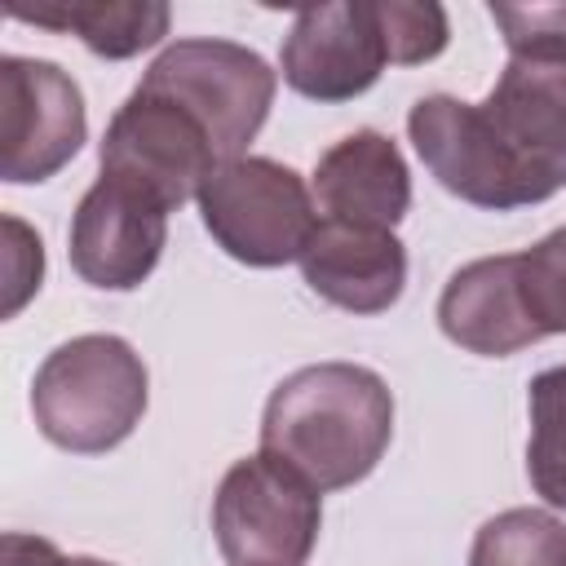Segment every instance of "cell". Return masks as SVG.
Here are the masks:
<instances>
[{
  "label": "cell",
  "mask_w": 566,
  "mask_h": 566,
  "mask_svg": "<svg viewBox=\"0 0 566 566\" xmlns=\"http://www.w3.org/2000/svg\"><path fill=\"white\" fill-rule=\"evenodd\" d=\"M389 62L376 0L310 4L292 18L279 49L283 84L310 102H349L367 93Z\"/></svg>",
  "instance_id": "obj_10"
},
{
  "label": "cell",
  "mask_w": 566,
  "mask_h": 566,
  "mask_svg": "<svg viewBox=\"0 0 566 566\" xmlns=\"http://www.w3.org/2000/svg\"><path fill=\"white\" fill-rule=\"evenodd\" d=\"M526 407H531V442H526L531 486L544 504L566 513V363L531 380Z\"/></svg>",
  "instance_id": "obj_17"
},
{
  "label": "cell",
  "mask_w": 566,
  "mask_h": 566,
  "mask_svg": "<svg viewBox=\"0 0 566 566\" xmlns=\"http://www.w3.org/2000/svg\"><path fill=\"white\" fill-rule=\"evenodd\" d=\"M301 274L336 310L385 314L407 287V248L394 230L323 217L301 248Z\"/></svg>",
  "instance_id": "obj_12"
},
{
  "label": "cell",
  "mask_w": 566,
  "mask_h": 566,
  "mask_svg": "<svg viewBox=\"0 0 566 566\" xmlns=\"http://www.w3.org/2000/svg\"><path fill=\"white\" fill-rule=\"evenodd\" d=\"M4 234H9V301H4V314H18L27 305V296L40 292V279H44V243L18 217H4Z\"/></svg>",
  "instance_id": "obj_21"
},
{
  "label": "cell",
  "mask_w": 566,
  "mask_h": 566,
  "mask_svg": "<svg viewBox=\"0 0 566 566\" xmlns=\"http://www.w3.org/2000/svg\"><path fill=\"white\" fill-rule=\"evenodd\" d=\"M438 327L451 345L482 354V358H509V354L544 340V332L535 327L526 296H522L517 252L478 256V261L460 265L438 296Z\"/></svg>",
  "instance_id": "obj_13"
},
{
  "label": "cell",
  "mask_w": 566,
  "mask_h": 566,
  "mask_svg": "<svg viewBox=\"0 0 566 566\" xmlns=\"http://www.w3.org/2000/svg\"><path fill=\"white\" fill-rule=\"evenodd\" d=\"M376 22L394 66L433 62L451 40L447 9L438 0H376Z\"/></svg>",
  "instance_id": "obj_18"
},
{
  "label": "cell",
  "mask_w": 566,
  "mask_h": 566,
  "mask_svg": "<svg viewBox=\"0 0 566 566\" xmlns=\"http://www.w3.org/2000/svg\"><path fill=\"white\" fill-rule=\"evenodd\" d=\"M478 115L522 177L531 203H544L566 186V57H509L491 93L478 102Z\"/></svg>",
  "instance_id": "obj_6"
},
{
  "label": "cell",
  "mask_w": 566,
  "mask_h": 566,
  "mask_svg": "<svg viewBox=\"0 0 566 566\" xmlns=\"http://www.w3.org/2000/svg\"><path fill=\"white\" fill-rule=\"evenodd\" d=\"M142 93L168 97L199 119L217 159L248 155V142L261 133L279 75L270 62L234 40H172L137 80Z\"/></svg>",
  "instance_id": "obj_4"
},
{
  "label": "cell",
  "mask_w": 566,
  "mask_h": 566,
  "mask_svg": "<svg viewBox=\"0 0 566 566\" xmlns=\"http://www.w3.org/2000/svg\"><path fill=\"white\" fill-rule=\"evenodd\" d=\"M66 562L71 557H62L40 535H22V531H9L4 535V566H66Z\"/></svg>",
  "instance_id": "obj_22"
},
{
  "label": "cell",
  "mask_w": 566,
  "mask_h": 566,
  "mask_svg": "<svg viewBox=\"0 0 566 566\" xmlns=\"http://www.w3.org/2000/svg\"><path fill=\"white\" fill-rule=\"evenodd\" d=\"M97 164L102 177H119L155 195L168 212H177L186 199L199 195L203 177L221 159L190 111H181L168 97L133 88L102 133Z\"/></svg>",
  "instance_id": "obj_7"
},
{
  "label": "cell",
  "mask_w": 566,
  "mask_h": 566,
  "mask_svg": "<svg viewBox=\"0 0 566 566\" xmlns=\"http://www.w3.org/2000/svg\"><path fill=\"white\" fill-rule=\"evenodd\" d=\"M88 137L80 84L44 57H0V177L13 186L49 181Z\"/></svg>",
  "instance_id": "obj_8"
},
{
  "label": "cell",
  "mask_w": 566,
  "mask_h": 566,
  "mask_svg": "<svg viewBox=\"0 0 566 566\" xmlns=\"http://www.w3.org/2000/svg\"><path fill=\"white\" fill-rule=\"evenodd\" d=\"M150 376L142 354L111 332L62 340L31 380V416L40 433L75 455L119 447L146 416Z\"/></svg>",
  "instance_id": "obj_2"
},
{
  "label": "cell",
  "mask_w": 566,
  "mask_h": 566,
  "mask_svg": "<svg viewBox=\"0 0 566 566\" xmlns=\"http://www.w3.org/2000/svg\"><path fill=\"white\" fill-rule=\"evenodd\" d=\"M66 566H115V562H102V557H71Z\"/></svg>",
  "instance_id": "obj_23"
},
{
  "label": "cell",
  "mask_w": 566,
  "mask_h": 566,
  "mask_svg": "<svg viewBox=\"0 0 566 566\" xmlns=\"http://www.w3.org/2000/svg\"><path fill=\"white\" fill-rule=\"evenodd\" d=\"M168 243V208L119 181L97 177L71 212L66 252L71 270L102 292H133L150 279Z\"/></svg>",
  "instance_id": "obj_9"
},
{
  "label": "cell",
  "mask_w": 566,
  "mask_h": 566,
  "mask_svg": "<svg viewBox=\"0 0 566 566\" xmlns=\"http://www.w3.org/2000/svg\"><path fill=\"white\" fill-rule=\"evenodd\" d=\"M517 274H522V296L544 336L566 332V226L517 252Z\"/></svg>",
  "instance_id": "obj_19"
},
{
  "label": "cell",
  "mask_w": 566,
  "mask_h": 566,
  "mask_svg": "<svg viewBox=\"0 0 566 566\" xmlns=\"http://www.w3.org/2000/svg\"><path fill=\"white\" fill-rule=\"evenodd\" d=\"M314 203L327 221L394 230L411 208V172L398 142L376 128L340 137L314 168Z\"/></svg>",
  "instance_id": "obj_14"
},
{
  "label": "cell",
  "mask_w": 566,
  "mask_h": 566,
  "mask_svg": "<svg viewBox=\"0 0 566 566\" xmlns=\"http://www.w3.org/2000/svg\"><path fill=\"white\" fill-rule=\"evenodd\" d=\"M491 18L509 44V57L517 53L566 57V4H491Z\"/></svg>",
  "instance_id": "obj_20"
},
{
  "label": "cell",
  "mask_w": 566,
  "mask_h": 566,
  "mask_svg": "<svg viewBox=\"0 0 566 566\" xmlns=\"http://www.w3.org/2000/svg\"><path fill=\"white\" fill-rule=\"evenodd\" d=\"M9 18L80 35V44L97 57L124 62L168 35L164 0H44V4H9Z\"/></svg>",
  "instance_id": "obj_15"
},
{
  "label": "cell",
  "mask_w": 566,
  "mask_h": 566,
  "mask_svg": "<svg viewBox=\"0 0 566 566\" xmlns=\"http://www.w3.org/2000/svg\"><path fill=\"white\" fill-rule=\"evenodd\" d=\"M394 438V394L363 363H314L274 385L261 411V451L314 491L363 482Z\"/></svg>",
  "instance_id": "obj_1"
},
{
  "label": "cell",
  "mask_w": 566,
  "mask_h": 566,
  "mask_svg": "<svg viewBox=\"0 0 566 566\" xmlns=\"http://www.w3.org/2000/svg\"><path fill=\"white\" fill-rule=\"evenodd\" d=\"M469 566H566V522L548 509H504L478 526Z\"/></svg>",
  "instance_id": "obj_16"
},
{
  "label": "cell",
  "mask_w": 566,
  "mask_h": 566,
  "mask_svg": "<svg viewBox=\"0 0 566 566\" xmlns=\"http://www.w3.org/2000/svg\"><path fill=\"white\" fill-rule=\"evenodd\" d=\"M407 133H411V146L424 159V168L455 199H464L473 208H491V212L531 208V195L517 181L504 150L495 146V137L486 133L478 102H464L451 93H429L411 106Z\"/></svg>",
  "instance_id": "obj_11"
},
{
  "label": "cell",
  "mask_w": 566,
  "mask_h": 566,
  "mask_svg": "<svg viewBox=\"0 0 566 566\" xmlns=\"http://www.w3.org/2000/svg\"><path fill=\"white\" fill-rule=\"evenodd\" d=\"M323 526V491L256 451L226 469L212 495V535L226 566H305Z\"/></svg>",
  "instance_id": "obj_5"
},
{
  "label": "cell",
  "mask_w": 566,
  "mask_h": 566,
  "mask_svg": "<svg viewBox=\"0 0 566 566\" xmlns=\"http://www.w3.org/2000/svg\"><path fill=\"white\" fill-rule=\"evenodd\" d=\"M195 203L212 243L252 270L301 261V248L318 226L314 190L301 181L296 168L265 155H239L217 164L203 177Z\"/></svg>",
  "instance_id": "obj_3"
}]
</instances>
